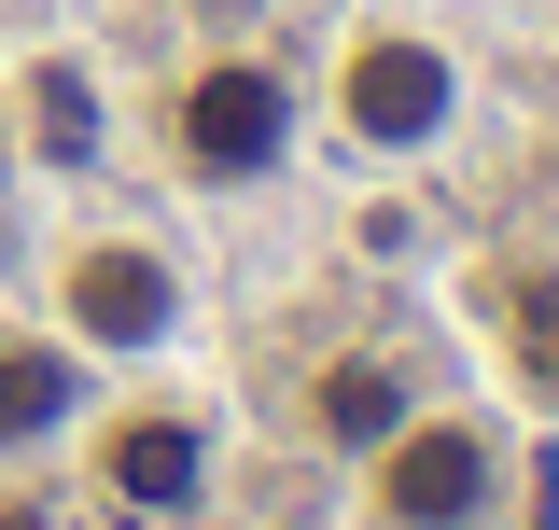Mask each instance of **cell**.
Instances as JSON below:
<instances>
[{
    "label": "cell",
    "mask_w": 559,
    "mask_h": 530,
    "mask_svg": "<svg viewBox=\"0 0 559 530\" xmlns=\"http://www.w3.org/2000/svg\"><path fill=\"white\" fill-rule=\"evenodd\" d=\"M43 154L84 168V84H70V70H43Z\"/></svg>",
    "instance_id": "obj_8"
},
{
    "label": "cell",
    "mask_w": 559,
    "mask_h": 530,
    "mask_svg": "<svg viewBox=\"0 0 559 530\" xmlns=\"http://www.w3.org/2000/svg\"><path fill=\"white\" fill-rule=\"evenodd\" d=\"M57 322H70V349L98 363H140V349H168L182 335V279H168V252H140V238H84V252L57 265Z\"/></svg>",
    "instance_id": "obj_3"
},
{
    "label": "cell",
    "mask_w": 559,
    "mask_h": 530,
    "mask_svg": "<svg viewBox=\"0 0 559 530\" xmlns=\"http://www.w3.org/2000/svg\"><path fill=\"white\" fill-rule=\"evenodd\" d=\"M98 489H112L127 517H197V489H210V433L182 419V405H127V419L98 433Z\"/></svg>",
    "instance_id": "obj_5"
},
{
    "label": "cell",
    "mask_w": 559,
    "mask_h": 530,
    "mask_svg": "<svg viewBox=\"0 0 559 530\" xmlns=\"http://www.w3.org/2000/svg\"><path fill=\"white\" fill-rule=\"evenodd\" d=\"M489 433L476 419H433V405H419L406 433H392V447H378V530H476L489 517Z\"/></svg>",
    "instance_id": "obj_4"
},
{
    "label": "cell",
    "mask_w": 559,
    "mask_h": 530,
    "mask_svg": "<svg viewBox=\"0 0 559 530\" xmlns=\"http://www.w3.org/2000/svg\"><path fill=\"white\" fill-rule=\"evenodd\" d=\"M406 419H419V392H406V363H378V349L322 363V392H308V433L322 447H392Z\"/></svg>",
    "instance_id": "obj_7"
},
{
    "label": "cell",
    "mask_w": 559,
    "mask_h": 530,
    "mask_svg": "<svg viewBox=\"0 0 559 530\" xmlns=\"http://www.w3.org/2000/svg\"><path fill=\"white\" fill-rule=\"evenodd\" d=\"M336 127H349V154H433L462 127V57L419 43V28H364L336 57Z\"/></svg>",
    "instance_id": "obj_2"
},
{
    "label": "cell",
    "mask_w": 559,
    "mask_h": 530,
    "mask_svg": "<svg viewBox=\"0 0 559 530\" xmlns=\"http://www.w3.org/2000/svg\"><path fill=\"white\" fill-rule=\"evenodd\" d=\"M168 154H182V182H210V196L280 182L294 168V84L266 57H197L182 98H168Z\"/></svg>",
    "instance_id": "obj_1"
},
{
    "label": "cell",
    "mask_w": 559,
    "mask_h": 530,
    "mask_svg": "<svg viewBox=\"0 0 559 530\" xmlns=\"http://www.w3.org/2000/svg\"><path fill=\"white\" fill-rule=\"evenodd\" d=\"M70 419H84V349H70V335H14V349H0V461H28Z\"/></svg>",
    "instance_id": "obj_6"
},
{
    "label": "cell",
    "mask_w": 559,
    "mask_h": 530,
    "mask_svg": "<svg viewBox=\"0 0 559 530\" xmlns=\"http://www.w3.org/2000/svg\"><path fill=\"white\" fill-rule=\"evenodd\" d=\"M0 530H43V517H0Z\"/></svg>",
    "instance_id": "obj_10"
},
{
    "label": "cell",
    "mask_w": 559,
    "mask_h": 530,
    "mask_svg": "<svg viewBox=\"0 0 559 530\" xmlns=\"http://www.w3.org/2000/svg\"><path fill=\"white\" fill-rule=\"evenodd\" d=\"M518 349H532V363H546V377H559V279H546V265L518 279Z\"/></svg>",
    "instance_id": "obj_9"
}]
</instances>
